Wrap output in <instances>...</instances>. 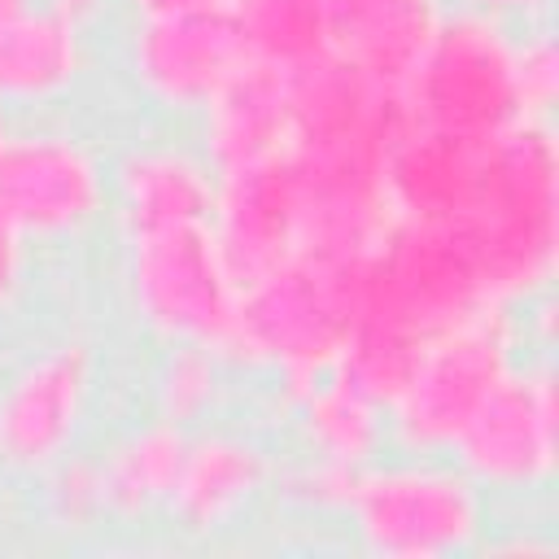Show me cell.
Here are the masks:
<instances>
[{
	"mask_svg": "<svg viewBox=\"0 0 559 559\" xmlns=\"http://www.w3.org/2000/svg\"><path fill=\"white\" fill-rule=\"evenodd\" d=\"M293 131V87L284 70L245 61L205 105H201V157L223 170L271 162L288 148Z\"/></svg>",
	"mask_w": 559,
	"mask_h": 559,
	"instance_id": "cell-14",
	"label": "cell"
},
{
	"mask_svg": "<svg viewBox=\"0 0 559 559\" xmlns=\"http://www.w3.org/2000/svg\"><path fill=\"white\" fill-rule=\"evenodd\" d=\"M223 354L214 345H170L157 376H153V397H157V415L192 428L201 424L223 393Z\"/></svg>",
	"mask_w": 559,
	"mask_h": 559,
	"instance_id": "cell-22",
	"label": "cell"
},
{
	"mask_svg": "<svg viewBox=\"0 0 559 559\" xmlns=\"http://www.w3.org/2000/svg\"><path fill=\"white\" fill-rule=\"evenodd\" d=\"M140 13H179V9H231V0H135Z\"/></svg>",
	"mask_w": 559,
	"mask_h": 559,
	"instance_id": "cell-28",
	"label": "cell"
},
{
	"mask_svg": "<svg viewBox=\"0 0 559 559\" xmlns=\"http://www.w3.org/2000/svg\"><path fill=\"white\" fill-rule=\"evenodd\" d=\"M44 4H52L57 13H66V17L79 22V26H87V22L105 9V0H44Z\"/></svg>",
	"mask_w": 559,
	"mask_h": 559,
	"instance_id": "cell-29",
	"label": "cell"
},
{
	"mask_svg": "<svg viewBox=\"0 0 559 559\" xmlns=\"http://www.w3.org/2000/svg\"><path fill=\"white\" fill-rule=\"evenodd\" d=\"M109 205V179L96 148L57 127L13 131L0 148V210L35 240L87 231Z\"/></svg>",
	"mask_w": 559,
	"mask_h": 559,
	"instance_id": "cell-9",
	"label": "cell"
},
{
	"mask_svg": "<svg viewBox=\"0 0 559 559\" xmlns=\"http://www.w3.org/2000/svg\"><path fill=\"white\" fill-rule=\"evenodd\" d=\"M498 306L550 293L559 266V140L542 118H515L485 148L472 201L450 223Z\"/></svg>",
	"mask_w": 559,
	"mask_h": 559,
	"instance_id": "cell-2",
	"label": "cell"
},
{
	"mask_svg": "<svg viewBox=\"0 0 559 559\" xmlns=\"http://www.w3.org/2000/svg\"><path fill=\"white\" fill-rule=\"evenodd\" d=\"M358 319V262L328 253H293L288 262L240 284L223 358L266 367L284 393H301L328 376Z\"/></svg>",
	"mask_w": 559,
	"mask_h": 559,
	"instance_id": "cell-3",
	"label": "cell"
},
{
	"mask_svg": "<svg viewBox=\"0 0 559 559\" xmlns=\"http://www.w3.org/2000/svg\"><path fill=\"white\" fill-rule=\"evenodd\" d=\"M26 266H31V240L22 227L0 210V310H9L22 288H26Z\"/></svg>",
	"mask_w": 559,
	"mask_h": 559,
	"instance_id": "cell-26",
	"label": "cell"
},
{
	"mask_svg": "<svg viewBox=\"0 0 559 559\" xmlns=\"http://www.w3.org/2000/svg\"><path fill=\"white\" fill-rule=\"evenodd\" d=\"M450 454L485 493L546 489L559 454V406L550 362H515L463 424Z\"/></svg>",
	"mask_w": 559,
	"mask_h": 559,
	"instance_id": "cell-8",
	"label": "cell"
},
{
	"mask_svg": "<svg viewBox=\"0 0 559 559\" xmlns=\"http://www.w3.org/2000/svg\"><path fill=\"white\" fill-rule=\"evenodd\" d=\"M127 66L153 105L201 114V105L245 66V48L227 9L140 13L127 39Z\"/></svg>",
	"mask_w": 559,
	"mask_h": 559,
	"instance_id": "cell-11",
	"label": "cell"
},
{
	"mask_svg": "<svg viewBox=\"0 0 559 559\" xmlns=\"http://www.w3.org/2000/svg\"><path fill=\"white\" fill-rule=\"evenodd\" d=\"M288 406L297 419L301 454H314V459L367 467V463H376V454L389 437L384 406L376 397H367L362 389H354L349 380H341L336 371L310 380L301 393L288 397Z\"/></svg>",
	"mask_w": 559,
	"mask_h": 559,
	"instance_id": "cell-20",
	"label": "cell"
},
{
	"mask_svg": "<svg viewBox=\"0 0 559 559\" xmlns=\"http://www.w3.org/2000/svg\"><path fill=\"white\" fill-rule=\"evenodd\" d=\"M362 550L380 559H445L485 533V489L441 454L367 463L345 502Z\"/></svg>",
	"mask_w": 559,
	"mask_h": 559,
	"instance_id": "cell-4",
	"label": "cell"
},
{
	"mask_svg": "<svg viewBox=\"0 0 559 559\" xmlns=\"http://www.w3.org/2000/svg\"><path fill=\"white\" fill-rule=\"evenodd\" d=\"M463 9H476V13H485V17L502 22V26H511V22L533 26L550 9V0H467Z\"/></svg>",
	"mask_w": 559,
	"mask_h": 559,
	"instance_id": "cell-27",
	"label": "cell"
},
{
	"mask_svg": "<svg viewBox=\"0 0 559 559\" xmlns=\"http://www.w3.org/2000/svg\"><path fill=\"white\" fill-rule=\"evenodd\" d=\"M39 0H0V31L9 26V22H17L22 13H31Z\"/></svg>",
	"mask_w": 559,
	"mask_h": 559,
	"instance_id": "cell-30",
	"label": "cell"
},
{
	"mask_svg": "<svg viewBox=\"0 0 559 559\" xmlns=\"http://www.w3.org/2000/svg\"><path fill=\"white\" fill-rule=\"evenodd\" d=\"M214 166L183 144H140L114 170V218L122 240L170 227H201L214 210Z\"/></svg>",
	"mask_w": 559,
	"mask_h": 559,
	"instance_id": "cell-13",
	"label": "cell"
},
{
	"mask_svg": "<svg viewBox=\"0 0 559 559\" xmlns=\"http://www.w3.org/2000/svg\"><path fill=\"white\" fill-rule=\"evenodd\" d=\"M515 31L476 13H441L415 70L402 83V105L415 127L463 140H493L520 118L511 79Z\"/></svg>",
	"mask_w": 559,
	"mask_h": 559,
	"instance_id": "cell-6",
	"label": "cell"
},
{
	"mask_svg": "<svg viewBox=\"0 0 559 559\" xmlns=\"http://www.w3.org/2000/svg\"><path fill=\"white\" fill-rule=\"evenodd\" d=\"M489 140H463L450 131H428L406 122L389 157V218L411 223H454L476 192Z\"/></svg>",
	"mask_w": 559,
	"mask_h": 559,
	"instance_id": "cell-15",
	"label": "cell"
},
{
	"mask_svg": "<svg viewBox=\"0 0 559 559\" xmlns=\"http://www.w3.org/2000/svg\"><path fill=\"white\" fill-rule=\"evenodd\" d=\"M127 301L166 345H214L223 354L240 284L227 271L210 223L127 240Z\"/></svg>",
	"mask_w": 559,
	"mask_h": 559,
	"instance_id": "cell-7",
	"label": "cell"
},
{
	"mask_svg": "<svg viewBox=\"0 0 559 559\" xmlns=\"http://www.w3.org/2000/svg\"><path fill=\"white\" fill-rule=\"evenodd\" d=\"M271 480L266 450L245 432H188V450L166 498V511L188 533L227 528Z\"/></svg>",
	"mask_w": 559,
	"mask_h": 559,
	"instance_id": "cell-16",
	"label": "cell"
},
{
	"mask_svg": "<svg viewBox=\"0 0 559 559\" xmlns=\"http://www.w3.org/2000/svg\"><path fill=\"white\" fill-rule=\"evenodd\" d=\"M92 384L96 358L79 336H61L26 354L0 384V463L44 476L66 459L87 424Z\"/></svg>",
	"mask_w": 559,
	"mask_h": 559,
	"instance_id": "cell-10",
	"label": "cell"
},
{
	"mask_svg": "<svg viewBox=\"0 0 559 559\" xmlns=\"http://www.w3.org/2000/svg\"><path fill=\"white\" fill-rule=\"evenodd\" d=\"M511 79H515L520 118L550 122L555 100H559V52H555V35L546 26H524V35H515Z\"/></svg>",
	"mask_w": 559,
	"mask_h": 559,
	"instance_id": "cell-23",
	"label": "cell"
},
{
	"mask_svg": "<svg viewBox=\"0 0 559 559\" xmlns=\"http://www.w3.org/2000/svg\"><path fill=\"white\" fill-rule=\"evenodd\" d=\"M520 341L511 306H489L437 332L384 406L389 437L406 454H450L476 406L520 362Z\"/></svg>",
	"mask_w": 559,
	"mask_h": 559,
	"instance_id": "cell-5",
	"label": "cell"
},
{
	"mask_svg": "<svg viewBox=\"0 0 559 559\" xmlns=\"http://www.w3.org/2000/svg\"><path fill=\"white\" fill-rule=\"evenodd\" d=\"M9 135H13V127H9V114H4V105H0V148H4Z\"/></svg>",
	"mask_w": 559,
	"mask_h": 559,
	"instance_id": "cell-31",
	"label": "cell"
},
{
	"mask_svg": "<svg viewBox=\"0 0 559 559\" xmlns=\"http://www.w3.org/2000/svg\"><path fill=\"white\" fill-rule=\"evenodd\" d=\"M441 13V0H332V57L402 92Z\"/></svg>",
	"mask_w": 559,
	"mask_h": 559,
	"instance_id": "cell-17",
	"label": "cell"
},
{
	"mask_svg": "<svg viewBox=\"0 0 559 559\" xmlns=\"http://www.w3.org/2000/svg\"><path fill=\"white\" fill-rule=\"evenodd\" d=\"M210 236H214L227 271L236 275V284H249L253 275L301 253L306 201H301L297 170L288 166L284 153L271 162L218 175Z\"/></svg>",
	"mask_w": 559,
	"mask_h": 559,
	"instance_id": "cell-12",
	"label": "cell"
},
{
	"mask_svg": "<svg viewBox=\"0 0 559 559\" xmlns=\"http://www.w3.org/2000/svg\"><path fill=\"white\" fill-rule=\"evenodd\" d=\"M358 472L362 467L301 454V463L288 472V493L297 502H306V507H319V511H345V502H349V493L358 485Z\"/></svg>",
	"mask_w": 559,
	"mask_h": 559,
	"instance_id": "cell-25",
	"label": "cell"
},
{
	"mask_svg": "<svg viewBox=\"0 0 559 559\" xmlns=\"http://www.w3.org/2000/svg\"><path fill=\"white\" fill-rule=\"evenodd\" d=\"M48 507L61 524H87L100 515V476H96V459H74V450L66 459H57L48 472Z\"/></svg>",
	"mask_w": 559,
	"mask_h": 559,
	"instance_id": "cell-24",
	"label": "cell"
},
{
	"mask_svg": "<svg viewBox=\"0 0 559 559\" xmlns=\"http://www.w3.org/2000/svg\"><path fill=\"white\" fill-rule=\"evenodd\" d=\"M87 66L83 26L35 4L0 31V105H44L79 83Z\"/></svg>",
	"mask_w": 559,
	"mask_h": 559,
	"instance_id": "cell-18",
	"label": "cell"
},
{
	"mask_svg": "<svg viewBox=\"0 0 559 559\" xmlns=\"http://www.w3.org/2000/svg\"><path fill=\"white\" fill-rule=\"evenodd\" d=\"M245 61L297 74L332 52V0H231Z\"/></svg>",
	"mask_w": 559,
	"mask_h": 559,
	"instance_id": "cell-21",
	"label": "cell"
},
{
	"mask_svg": "<svg viewBox=\"0 0 559 559\" xmlns=\"http://www.w3.org/2000/svg\"><path fill=\"white\" fill-rule=\"evenodd\" d=\"M288 87L293 131L284 157L306 201L301 249L362 262L389 227V157L411 122L402 92L358 74L332 52L288 74Z\"/></svg>",
	"mask_w": 559,
	"mask_h": 559,
	"instance_id": "cell-1",
	"label": "cell"
},
{
	"mask_svg": "<svg viewBox=\"0 0 559 559\" xmlns=\"http://www.w3.org/2000/svg\"><path fill=\"white\" fill-rule=\"evenodd\" d=\"M183 450H188V428H179L162 415L148 419L144 428H131L127 437H118L96 459L100 515L135 520V515L166 507L179 463H183Z\"/></svg>",
	"mask_w": 559,
	"mask_h": 559,
	"instance_id": "cell-19",
	"label": "cell"
}]
</instances>
